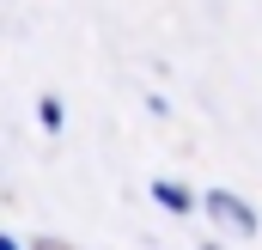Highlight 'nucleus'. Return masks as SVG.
Masks as SVG:
<instances>
[{
  "label": "nucleus",
  "instance_id": "1",
  "mask_svg": "<svg viewBox=\"0 0 262 250\" xmlns=\"http://www.w3.org/2000/svg\"><path fill=\"white\" fill-rule=\"evenodd\" d=\"M207 214H213V220H226V226H232V232H244V238L256 232V214H250L232 189H213V195H207Z\"/></svg>",
  "mask_w": 262,
  "mask_h": 250
},
{
  "label": "nucleus",
  "instance_id": "2",
  "mask_svg": "<svg viewBox=\"0 0 262 250\" xmlns=\"http://www.w3.org/2000/svg\"><path fill=\"white\" fill-rule=\"evenodd\" d=\"M152 201H159L165 214H189V207H195V201H189V189H183V183H165V177L152 183Z\"/></svg>",
  "mask_w": 262,
  "mask_h": 250
},
{
  "label": "nucleus",
  "instance_id": "3",
  "mask_svg": "<svg viewBox=\"0 0 262 250\" xmlns=\"http://www.w3.org/2000/svg\"><path fill=\"white\" fill-rule=\"evenodd\" d=\"M37 116H43V128H61V98H43V110H37Z\"/></svg>",
  "mask_w": 262,
  "mask_h": 250
},
{
  "label": "nucleus",
  "instance_id": "4",
  "mask_svg": "<svg viewBox=\"0 0 262 250\" xmlns=\"http://www.w3.org/2000/svg\"><path fill=\"white\" fill-rule=\"evenodd\" d=\"M31 250H61V244H55V238H37V244H31Z\"/></svg>",
  "mask_w": 262,
  "mask_h": 250
},
{
  "label": "nucleus",
  "instance_id": "5",
  "mask_svg": "<svg viewBox=\"0 0 262 250\" xmlns=\"http://www.w3.org/2000/svg\"><path fill=\"white\" fill-rule=\"evenodd\" d=\"M0 250H18V244H12V238H6V232H0Z\"/></svg>",
  "mask_w": 262,
  "mask_h": 250
}]
</instances>
